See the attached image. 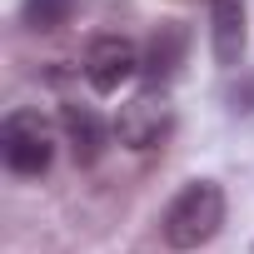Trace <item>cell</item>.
<instances>
[{
  "instance_id": "cell-1",
  "label": "cell",
  "mask_w": 254,
  "mask_h": 254,
  "mask_svg": "<svg viewBox=\"0 0 254 254\" xmlns=\"http://www.w3.org/2000/svg\"><path fill=\"white\" fill-rule=\"evenodd\" d=\"M224 190L214 180H190L160 214V234L170 249H199L224 229Z\"/></svg>"
},
{
  "instance_id": "cell-2",
  "label": "cell",
  "mask_w": 254,
  "mask_h": 254,
  "mask_svg": "<svg viewBox=\"0 0 254 254\" xmlns=\"http://www.w3.org/2000/svg\"><path fill=\"white\" fill-rule=\"evenodd\" d=\"M0 160L20 180H40L55 165V135L40 120V110H10L0 125Z\"/></svg>"
},
{
  "instance_id": "cell-3",
  "label": "cell",
  "mask_w": 254,
  "mask_h": 254,
  "mask_svg": "<svg viewBox=\"0 0 254 254\" xmlns=\"http://www.w3.org/2000/svg\"><path fill=\"white\" fill-rule=\"evenodd\" d=\"M85 80L95 95H120L135 75H145V55L135 50L130 35H95L85 45Z\"/></svg>"
},
{
  "instance_id": "cell-4",
  "label": "cell",
  "mask_w": 254,
  "mask_h": 254,
  "mask_svg": "<svg viewBox=\"0 0 254 254\" xmlns=\"http://www.w3.org/2000/svg\"><path fill=\"white\" fill-rule=\"evenodd\" d=\"M170 125H175V115H170L165 95H160V90H140L135 100L120 105V115H115V140H120L125 150H155V145L170 135Z\"/></svg>"
},
{
  "instance_id": "cell-5",
  "label": "cell",
  "mask_w": 254,
  "mask_h": 254,
  "mask_svg": "<svg viewBox=\"0 0 254 254\" xmlns=\"http://www.w3.org/2000/svg\"><path fill=\"white\" fill-rule=\"evenodd\" d=\"M249 45V15H244V0H209V50L224 70H234L244 60Z\"/></svg>"
},
{
  "instance_id": "cell-6",
  "label": "cell",
  "mask_w": 254,
  "mask_h": 254,
  "mask_svg": "<svg viewBox=\"0 0 254 254\" xmlns=\"http://www.w3.org/2000/svg\"><path fill=\"white\" fill-rule=\"evenodd\" d=\"M185 55H190V30H185L180 20L155 25V35H150V45H145V75H150V85L175 80L180 65H185Z\"/></svg>"
},
{
  "instance_id": "cell-7",
  "label": "cell",
  "mask_w": 254,
  "mask_h": 254,
  "mask_svg": "<svg viewBox=\"0 0 254 254\" xmlns=\"http://www.w3.org/2000/svg\"><path fill=\"white\" fill-rule=\"evenodd\" d=\"M60 125H65V145H70L75 165H95V160L105 155L110 130H105V120H100L90 105H65V110H60Z\"/></svg>"
},
{
  "instance_id": "cell-8",
  "label": "cell",
  "mask_w": 254,
  "mask_h": 254,
  "mask_svg": "<svg viewBox=\"0 0 254 254\" xmlns=\"http://www.w3.org/2000/svg\"><path fill=\"white\" fill-rule=\"evenodd\" d=\"M70 15H75V0H25V5H20V25L40 30V35L70 25Z\"/></svg>"
}]
</instances>
